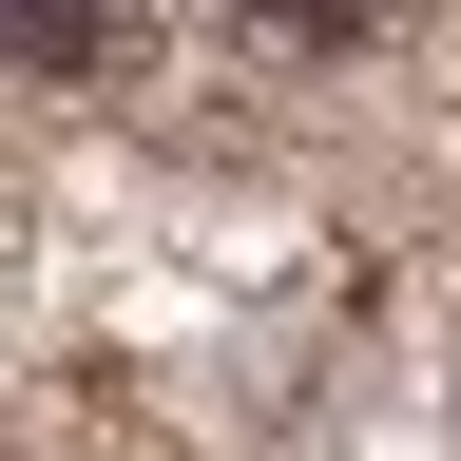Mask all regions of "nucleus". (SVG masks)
I'll return each instance as SVG.
<instances>
[{
	"label": "nucleus",
	"mask_w": 461,
	"mask_h": 461,
	"mask_svg": "<svg viewBox=\"0 0 461 461\" xmlns=\"http://www.w3.org/2000/svg\"><path fill=\"white\" fill-rule=\"evenodd\" d=\"M115 20H135V0H20V77H115Z\"/></svg>",
	"instance_id": "nucleus-1"
},
{
	"label": "nucleus",
	"mask_w": 461,
	"mask_h": 461,
	"mask_svg": "<svg viewBox=\"0 0 461 461\" xmlns=\"http://www.w3.org/2000/svg\"><path fill=\"white\" fill-rule=\"evenodd\" d=\"M230 20H250L269 58H366V39L403 20V0H230Z\"/></svg>",
	"instance_id": "nucleus-2"
}]
</instances>
